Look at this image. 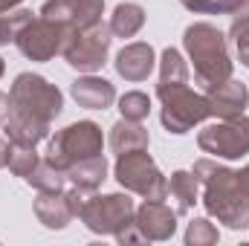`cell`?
Returning <instances> with one entry per match:
<instances>
[{"mask_svg": "<svg viewBox=\"0 0 249 246\" xmlns=\"http://www.w3.org/2000/svg\"><path fill=\"white\" fill-rule=\"evenodd\" d=\"M81 223L93 235H119L136 217V203L127 194H90L81 209Z\"/></svg>", "mask_w": 249, "mask_h": 246, "instance_id": "cell-7", "label": "cell"}, {"mask_svg": "<svg viewBox=\"0 0 249 246\" xmlns=\"http://www.w3.org/2000/svg\"><path fill=\"white\" fill-rule=\"evenodd\" d=\"M26 183L32 185V188H38V191H64V185H67V171L55 168V165L47 162V159H41V162L35 165V171L26 177Z\"/></svg>", "mask_w": 249, "mask_h": 246, "instance_id": "cell-23", "label": "cell"}, {"mask_svg": "<svg viewBox=\"0 0 249 246\" xmlns=\"http://www.w3.org/2000/svg\"><path fill=\"white\" fill-rule=\"evenodd\" d=\"M209 15H229L232 20H247L249 0H212Z\"/></svg>", "mask_w": 249, "mask_h": 246, "instance_id": "cell-28", "label": "cell"}, {"mask_svg": "<svg viewBox=\"0 0 249 246\" xmlns=\"http://www.w3.org/2000/svg\"><path fill=\"white\" fill-rule=\"evenodd\" d=\"M3 133H6L9 142H18V145H38V142H44V139L50 136V124L12 110L9 119L3 122Z\"/></svg>", "mask_w": 249, "mask_h": 246, "instance_id": "cell-16", "label": "cell"}, {"mask_svg": "<svg viewBox=\"0 0 249 246\" xmlns=\"http://www.w3.org/2000/svg\"><path fill=\"white\" fill-rule=\"evenodd\" d=\"M41 162L35 145H18V142H9V151H6V168L15 174V177H29L35 171V165Z\"/></svg>", "mask_w": 249, "mask_h": 246, "instance_id": "cell-21", "label": "cell"}, {"mask_svg": "<svg viewBox=\"0 0 249 246\" xmlns=\"http://www.w3.org/2000/svg\"><path fill=\"white\" fill-rule=\"evenodd\" d=\"M105 15V0H72V29H90L96 23H102Z\"/></svg>", "mask_w": 249, "mask_h": 246, "instance_id": "cell-24", "label": "cell"}, {"mask_svg": "<svg viewBox=\"0 0 249 246\" xmlns=\"http://www.w3.org/2000/svg\"><path fill=\"white\" fill-rule=\"evenodd\" d=\"M151 145V136H148V127L142 122H130V119H119V122L110 127V151L119 157L127 151H139V148H148Z\"/></svg>", "mask_w": 249, "mask_h": 246, "instance_id": "cell-18", "label": "cell"}, {"mask_svg": "<svg viewBox=\"0 0 249 246\" xmlns=\"http://www.w3.org/2000/svg\"><path fill=\"white\" fill-rule=\"evenodd\" d=\"M105 148V136H102V127L96 122H75L67 124L64 130H55V136L50 139L47 145V162H53L55 168L67 171L70 165L81 162V159H90V157H99Z\"/></svg>", "mask_w": 249, "mask_h": 246, "instance_id": "cell-5", "label": "cell"}, {"mask_svg": "<svg viewBox=\"0 0 249 246\" xmlns=\"http://www.w3.org/2000/svg\"><path fill=\"white\" fill-rule=\"evenodd\" d=\"M145 26V9L139 3H119L110 15V32L116 38H133Z\"/></svg>", "mask_w": 249, "mask_h": 246, "instance_id": "cell-19", "label": "cell"}, {"mask_svg": "<svg viewBox=\"0 0 249 246\" xmlns=\"http://www.w3.org/2000/svg\"><path fill=\"white\" fill-rule=\"evenodd\" d=\"M113 177L124 191L139 194L142 200H165L168 197V180L151 159L148 148L119 154L116 165H113Z\"/></svg>", "mask_w": 249, "mask_h": 246, "instance_id": "cell-6", "label": "cell"}, {"mask_svg": "<svg viewBox=\"0 0 249 246\" xmlns=\"http://www.w3.org/2000/svg\"><path fill=\"white\" fill-rule=\"evenodd\" d=\"M217 241H220V232H217V226H214L212 220H206V217H194V220L188 223L186 246H214Z\"/></svg>", "mask_w": 249, "mask_h": 246, "instance_id": "cell-26", "label": "cell"}, {"mask_svg": "<svg viewBox=\"0 0 249 246\" xmlns=\"http://www.w3.org/2000/svg\"><path fill=\"white\" fill-rule=\"evenodd\" d=\"M157 99L162 102V127L168 133H188L191 127L212 116L209 99L194 93L188 84H157Z\"/></svg>", "mask_w": 249, "mask_h": 246, "instance_id": "cell-4", "label": "cell"}, {"mask_svg": "<svg viewBox=\"0 0 249 246\" xmlns=\"http://www.w3.org/2000/svg\"><path fill=\"white\" fill-rule=\"evenodd\" d=\"M180 3L194 15H209V6H212V0H180Z\"/></svg>", "mask_w": 249, "mask_h": 246, "instance_id": "cell-30", "label": "cell"}, {"mask_svg": "<svg viewBox=\"0 0 249 246\" xmlns=\"http://www.w3.org/2000/svg\"><path fill=\"white\" fill-rule=\"evenodd\" d=\"M197 145L203 154H212L220 159H241L244 154H249V119L241 113V116L206 124L197 133Z\"/></svg>", "mask_w": 249, "mask_h": 246, "instance_id": "cell-9", "label": "cell"}, {"mask_svg": "<svg viewBox=\"0 0 249 246\" xmlns=\"http://www.w3.org/2000/svg\"><path fill=\"white\" fill-rule=\"evenodd\" d=\"M119 113L122 119H130V122H145L151 113V99L139 90H130L119 99Z\"/></svg>", "mask_w": 249, "mask_h": 246, "instance_id": "cell-25", "label": "cell"}, {"mask_svg": "<svg viewBox=\"0 0 249 246\" xmlns=\"http://www.w3.org/2000/svg\"><path fill=\"white\" fill-rule=\"evenodd\" d=\"M35 217L47 226V229H64L75 211L67 200V191H38L35 197Z\"/></svg>", "mask_w": 249, "mask_h": 246, "instance_id": "cell-15", "label": "cell"}, {"mask_svg": "<svg viewBox=\"0 0 249 246\" xmlns=\"http://www.w3.org/2000/svg\"><path fill=\"white\" fill-rule=\"evenodd\" d=\"M183 47L194 64V81L203 90H212L232 78V58L226 35L212 23H191L183 32Z\"/></svg>", "mask_w": 249, "mask_h": 246, "instance_id": "cell-2", "label": "cell"}, {"mask_svg": "<svg viewBox=\"0 0 249 246\" xmlns=\"http://www.w3.org/2000/svg\"><path fill=\"white\" fill-rule=\"evenodd\" d=\"M133 223L145 235V241H168L177 232V211H171L162 200H145L136 206Z\"/></svg>", "mask_w": 249, "mask_h": 246, "instance_id": "cell-11", "label": "cell"}, {"mask_svg": "<svg viewBox=\"0 0 249 246\" xmlns=\"http://www.w3.org/2000/svg\"><path fill=\"white\" fill-rule=\"evenodd\" d=\"M70 32H72V26H64V23L47 20V18H35L15 35V47L29 61H50L64 53Z\"/></svg>", "mask_w": 249, "mask_h": 246, "instance_id": "cell-10", "label": "cell"}, {"mask_svg": "<svg viewBox=\"0 0 249 246\" xmlns=\"http://www.w3.org/2000/svg\"><path fill=\"white\" fill-rule=\"evenodd\" d=\"M110 41H113V32L105 23H96L90 29H72L70 38H67V44H64L61 55L78 72H96L107 61Z\"/></svg>", "mask_w": 249, "mask_h": 246, "instance_id": "cell-8", "label": "cell"}, {"mask_svg": "<svg viewBox=\"0 0 249 246\" xmlns=\"http://www.w3.org/2000/svg\"><path fill=\"white\" fill-rule=\"evenodd\" d=\"M113 64H116V72L122 75L124 81H145L154 72V67H157V53H154L151 44L133 41V44H127V47L119 50V55H116Z\"/></svg>", "mask_w": 249, "mask_h": 246, "instance_id": "cell-13", "label": "cell"}, {"mask_svg": "<svg viewBox=\"0 0 249 246\" xmlns=\"http://www.w3.org/2000/svg\"><path fill=\"white\" fill-rule=\"evenodd\" d=\"M9 113H12V102H9L6 93H0V127H3L6 119H9Z\"/></svg>", "mask_w": 249, "mask_h": 246, "instance_id": "cell-32", "label": "cell"}, {"mask_svg": "<svg viewBox=\"0 0 249 246\" xmlns=\"http://www.w3.org/2000/svg\"><path fill=\"white\" fill-rule=\"evenodd\" d=\"M107 180V159L99 154V157H90V159H81L75 165L67 168V183L81 188V191H96L99 185Z\"/></svg>", "mask_w": 249, "mask_h": 246, "instance_id": "cell-17", "label": "cell"}, {"mask_svg": "<svg viewBox=\"0 0 249 246\" xmlns=\"http://www.w3.org/2000/svg\"><path fill=\"white\" fill-rule=\"evenodd\" d=\"M3 72H6V64H3V58H0V75H3Z\"/></svg>", "mask_w": 249, "mask_h": 246, "instance_id": "cell-35", "label": "cell"}, {"mask_svg": "<svg viewBox=\"0 0 249 246\" xmlns=\"http://www.w3.org/2000/svg\"><path fill=\"white\" fill-rule=\"evenodd\" d=\"M235 183H238V188L249 197V165H244L241 171H235Z\"/></svg>", "mask_w": 249, "mask_h": 246, "instance_id": "cell-31", "label": "cell"}, {"mask_svg": "<svg viewBox=\"0 0 249 246\" xmlns=\"http://www.w3.org/2000/svg\"><path fill=\"white\" fill-rule=\"evenodd\" d=\"M70 93L78 102V107H87V110H107L116 102V87L107 78H99L93 72L75 78L72 87H70Z\"/></svg>", "mask_w": 249, "mask_h": 246, "instance_id": "cell-14", "label": "cell"}, {"mask_svg": "<svg viewBox=\"0 0 249 246\" xmlns=\"http://www.w3.org/2000/svg\"><path fill=\"white\" fill-rule=\"evenodd\" d=\"M206 99H209V110H212V116H217V119H229V116H241V113L247 110L249 90H247L244 81L229 78V81H223V84L206 90Z\"/></svg>", "mask_w": 249, "mask_h": 246, "instance_id": "cell-12", "label": "cell"}, {"mask_svg": "<svg viewBox=\"0 0 249 246\" xmlns=\"http://www.w3.org/2000/svg\"><path fill=\"white\" fill-rule=\"evenodd\" d=\"M160 84H188V64L174 47L162 50L160 55Z\"/></svg>", "mask_w": 249, "mask_h": 246, "instance_id": "cell-22", "label": "cell"}, {"mask_svg": "<svg viewBox=\"0 0 249 246\" xmlns=\"http://www.w3.org/2000/svg\"><path fill=\"white\" fill-rule=\"evenodd\" d=\"M191 174L203 185V206L217 223L229 229H249V197L238 188L235 171L214 162V159H197Z\"/></svg>", "mask_w": 249, "mask_h": 246, "instance_id": "cell-1", "label": "cell"}, {"mask_svg": "<svg viewBox=\"0 0 249 246\" xmlns=\"http://www.w3.org/2000/svg\"><path fill=\"white\" fill-rule=\"evenodd\" d=\"M9 102L15 113L32 116L38 122L53 124L55 116H61L64 110V96L55 84H50L44 75L35 72H20L9 90Z\"/></svg>", "mask_w": 249, "mask_h": 246, "instance_id": "cell-3", "label": "cell"}, {"mask_svg": "<svg viewBox=\"0 0 249 246\" xmlns=\"http://www.w3.org/2000/svg\"><path fill=\"white\" fill-rule=\"evenodd\" d=\"M197 177L191 174V171H174L171 174V180H168V194L177 200V214H186L194 209V203H200L197 200Z\"/></svg>", "mask_w": 249, "mask_h": 246, "instance_id": "cell-20", "label": "cell"}, {"mask_svg": "<svg viewBox=\"0 0 249 246\" xmlns=\"http://www.w3.org/2000/svg\"><path fill=\"white\" fill-rule=\"evenodd\" d=\"M229 38L238 50V61L249 67V18L247 20H232V29H229Z\"/></svg>", "mask_w": 249, "mask_h": 246, "instance_id": "cell-27", "label": "cell"}, {"mask_svg": "<svg viewBox=\"0 0 249 246\" xmlns=\"http://www.w3.org/2000/svg\"><path fill=\"white\" fill-rule=\"evenodd\" d=\"M9 41H15V23H12L9 12H0V47Z\"/></svg>", "mask_w": 249, "mask_h": 246, "instance_id": "cell-29", "label": "cell"}, {"mask_svg": "<svg viewBox=\"0 0 249 246\" xmlns=\"http://www.w3.org/2000/svg\"><path fill=\"white\" fill-rule=\"evenodd\" d=\"M6 151H9V142H6V139L0 136V168L6 165Z\"/></svg>", "mask_w": 249, "mask_h": 246, "instance_id": "cell-33", "label": "cell"}, {"mask_svg": "<svg viewBox=\"0 0 249 246\" xmlns=\"http://www.w3.org/2000/svg\"><path fill=\"white\" fill-rule=\"evenodd\" d=\"M15 6H20V0H0V12H12Z\"/></svg>", "mask_w": 249, "mask_h": 246, "instance_id": "cell-34", "label": "cell"}]
</instances>
